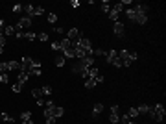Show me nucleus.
<instances>
[{
    "label": "nucleus",
    "instance_id": "nucleus-35",
    "mask_svg": "<svg viewBox=\"0 0 166 124\" xmlns=\"http://www.w3.org/2000/svg\"><path fill=\"white\" fill-rule=\"evenodd\" d=\"M42 13H44V8L35 6V13H33V17H39V15H42Z\"/></svg>",
    "mask_w": 166,
    "mask_h": 124
},
{
    "label": "nucleus",
    "instance_id": "nucleus-37",
    "mask_svg": "<svg viewBox=\"0 0 166 124\" xmlns=\"http://www.w3.org/2000/svg\"><path fill=\"white\" fill-rule=\"evenodd\" d=\"M0 82H2V83H8V82H9L8 74H0Z\"/></svg>",
    "mask_w": 166,
    "mask_h": 124
},
{
    "label": "nucleus",
    "instance_id": "nucleus-23",
    "mask_svg": "<svg viewBox=\"0 0 166 124\" xmlns=\"http://www.w3.org/2000/svg\"><path fill=\"white\" fill-rule=\"evenodd\" d=\"M32 120V113L30 111H22L20 113V122H30Z\"/></svg>",
    "mask_w": 166,
    "mask_h": 124
},
{
    "label": "nucleus",
    "instance_id": "nucleus-13",
    "mask_svg": "<svg viewBox=\"0 0 166 124\" xmlns=\"http://www.w3.org/2000/svg\"><path fill=\"white\" fill-rule=\"evenodd\" d=\"M113 30H114V34H116L118 37H124V34H126V26H124L120 20L114 22V28H113Z\"/></svg>",
    "mask_w": 166,
    "mask_h": 124
},
{
    "label": "nucleus",
    "instance_id": "nucleus-8",
    "mask_svg": "<svg viewBox=\"0 0 166 124\" xmlns=\"http://www.w3.org/2000/svg\"><path fill=\"white\" fill-rule=\"evenodd\" d=\"M66 39H68L70 43H72V44L76 46V44H78V41L81 39V32H80L78 28H70V30L66 32Z\"/></svg>",
    "mask_w": 166,
    "mask_h": 124
},
{
    "label": "nucleus",
    "instance_id": "nucleus-14",
    "mask_svg": "<svg viewBox=\"0 0 166 124\" xmlns=\"http://www.w3.org/2000/svg\"><path fill=\"white\" fill-rule=\"evenodd\" d=\"M6 63H8V70H9V72H13V70L19 72V70H20V63H19V61H6Z\"/></svg>",
    "mask_w": 166,
    "mask_h": 124
},
{
    "label": "nucleus",
    "instance_id": "nucleus-29",
    "mask_svg": "<svg viewBox=\"0 0 166 124\" xmlns=\"http://www.w3.org/2000/svg\"><path fill=\"white\" fill-rule=\"evenodd\" d=\"M0 117H2V120H6V122H15V119H13L9 113H6V111H4L2 115H0Z\"/></svg>",
    "mask_w": 166,
    "mask_h": 124
},
{
    "label": "nucleus",
    "instance_id": "nucleus-31",
    "mask_svg": "<svg viewBox=\"0 0 166 124\" xmlns=\"http://www.w3.org/2000/svg\"><path fill=\"white\" fill-rule=\"evenodd\" d=\"M22 87H24V85H20L19 82H15V83L11 85V89H13V93H20V91H22Z\"/></svg>",
    "mask_w": 166,
    "mask_h": 124
},
{
    "label": "nucleus",
    "instance_id": "nucleus-40",
    "mask_svg": "<svg viewBox=\"0 0 166 124\" xmlns=\"http://www.w3.org/2000/svg\"><path fill=\"white\" fill-rule=\"evenodd\" d=\"M54 32H56V34H63V28H61V26H54Z\"/></svg>",
    "mask_w": 166,
    "mask_h": 124
},
{
    "label": "nucleus",
    "instance_id": "nucleus-34",
    "mask_svg": "<svg viewBox=\"0 0 166 124\" xmlns=\"http://www.w3.org/2000/svg\"><path fill=\"white\" fill-rule=\"evenodd\" d=\"M20 11H24V6L15 4V6H13V13H20Z\"/></svg>",
    "mask_w": 166,
    "mask_h": 124
},
{
    "label": "nucleus",
    "instance_id": "nucleus-21",
    "mask_svg": "<svg viewBox=\"0 0 166 124\" xmlns=\"http://www.w3.org/2000/svg\"><path fill=\"white\" fill-rule=\"evenodd\" d=\"M15 32H17L15 26H11V24H6V28H4V37H6V35H13Z\"/></svg>",
    "mask_w": 166,
    "mask_h": 124
},
{
    "label": "nucleus",
    "instance_id": "nucleus-33",
    "mask_svg": "<svg viewBox=\"0 0 166 124\" xmlns=\"http://www.w3.org/2000/svg\"><path fill=\"white\" fill-rule=\"evenodd\" d=\"M37 39H39V41H48V34H46V32H41V34H37Z\"/></svg>",
    "mask_w": 166,
    "mask_h": 124
},
{
    "label": "nucleus",
    "instance_id": "nucleus-39",
    "mask_svg": "<svg viewBox=\"0 0 166 124\" xmlns=\"http://www.w3.org/2000/svg\"><path fill=\"white\" fill-rule=\"evenodd\" d=\"M70 6H74V8H80V0H72V2H70Z\"/></svg>",
    "mask_w": 166,
    "mask_h": 124
},
{
    "label": "nucleus",
    "instance_id": "nucleus-20",
    "mask_svg": "<svg viewBox=\"0 0 166 124\" xmlns=\"http://www.w3.org/2000/svg\"><path fill=\"white\" fill-rule=\"evenodd\" d=\"M133 9H135V11H138V13H144V15H148V6H146V4H137Z\"/></svg>",
    "mask_w": 166,
    "mask_h": 124
},
{
    "label": "nucleus",
    "instance_id": "nucleus-1",
    "mask_svg": "<svg viewBox=\"0 0 166 124\" xmlns=\"http://www.w3.org/2000/svg\"><path fill=\"white\" fill-rule=\"evenodd\" d=\"M20 70L26 72L28 76H41V63L32 58H22L20 59Z\"/></svg>",
    "mask_w": 166,
    "mask_h": 124
},
{
    "label": "nucleus",
    "instance_id": "nucleus-32",
    "mask_svg": "<svg viewBox=\"0 0 166 124\" xmlns=\"http://www.w3.org/2000/svg\"><path fill=\"white\" fill-rule=\"evenodd\" d=\"M105 52H107V50H103V48H98V50H92V56H102V58H103Z\"/></svg>",
    "mask_w": 166,
    "mask_h": 124
},
{
    "label": "nucleus",
    "instance_id": "nucleus-5",
    "mask_svg": "<svg viewBox=\"0 0 166 124\" xmlns=\"http://www.w3.org/2000/svg\"><path fill=\"white\" fill-rule=\"evenodd\" d=\"M137 54L135 52H129V50H120L118 52V59H120V63H122V67H129V65H133V61H137Z\"/></svg>",
    "mask_w": 166,
    "mask_h": 124
},
{
    "label": "nucleus",
    "instance_id": "nucleus-28",
    "mask_svg": "<svg viewBox=\"0 0 166 124\" xmlns=\"http://www.w3.org/2000/svg\"><path fill=\"white\" fill-rule=\"evenodd\" d=\"M102 9H103L105 13L111 11V2H109V0H103V2H102Z\"/></svg>",
    "mask_w": 166,
    "mask_h": 124
},
{
    "label": "nucleus",
    "instance_id": "nucleus-3",
    "mask_svg": "<svg viewBox=\"0 0 166 124\" xmlns=\"http://www.w3.org/2000/svg\"><path fill=\"white\" fill-rule=\"evenodd\" d=\"M90 67H94V58H92V56L83 58V59H78V63L72 67V70H74L76 74H81V76L85 78V74H87V70H89Z\"/></svg>",
    "mask_w": 166,
    "mask_h": 124
},
{
    "label": "nucleus",
    "instance_id": "nucleus-26",
    "mask_svg": "<svg viewBox=\"0 0 166 124\" xmlns=\"http://www.w3.org/2000/svg\"><path fill=\"white\" fill-rule=\"evenodd\" d=\"M41 91H42V94H44V96H50V94H52V87H50V85H42V87H41Z\"/></svg>",
    "mask_w": 166,
    "mask_h": 124
},
{
    "label": "nucleus",
    "instance_id": "nucleus-10",
    "mask_svg": "<svg viewBox=\"0 0 166 124\" xmlns=\"http://www.w3.org/2000/svg\"><path fill=\"white\" fill-rule=\"evenodd\" d=\"M102 82H103V76H102V74H98L96 78H87L85 80V87L87 89H94V87H96L98 83H102Z\"/></svg>",
    "mask_w": 166,
    "mask_h": 124
},
{
    "label": "nucleus",
    "instance_id": "nucleus-25",
    "mask_svg": "<svg viewBox=\"0 0 166 124\" xmlns=\"http://www.w3.org/2000/svg\"><path fill=\"white\" fill-rule=\"evenodd\" d=\"M4 48H6V37H4L2 32H0V54L4 52Z\"/></svg>",
    "mask_w": 166,
    "mask_h": 124
},
{
    "label": "nucleus",
    "instance_id": "nucleus-7",
    "mask_svg": "<svg viewBox=\"0 0 166 124\" xmlns=\"http://www.w3.org/2000/svg\"><path fill=\"white\" fill-rule=\"evenodd\" d=\"M103 58H105V61H107L109 65H114V67H118V69L122 67L120 59H118V50H107Z\"/></svg>",
    "mask_w": 166,
    "mask_h": 124
},
{
    "label": "nucleus",
    "instance_id": "nucleus-19",
    "mask_svg": "<svg viewBox=\"0 0 166 124\" xmlns=\"http://www.w3.org/2000/svg\"><path fill=\"white\" fill-rule=\"evenodd\" d=\"M137 111H138V115H148V111H150V106H148V104H140V106L137 108Z\"/></svg>",
    "mask_w": 166,
    "mask_h": 124
},
{
    "label": "nucleus",
    "instance_id": "nucleus-38",
    "mask_svg": "<svg viewBox=\"0 0 166 124\" xmlns=\"http://www.w3.org/2000/svg\"><path fill=\"white\" fill-rule=\"evenodd\" d=\"M4 28H6V20L0 19V32H2V34H4Z\"/></svg>",
    "mask_w": 166,
    "mask_h": 124
},
{
    "label": "nucleus",
    "instance_id": "nucleus-17",
    "mask_svg": "<svg viewBox=\"0 0 166 124\" xmlns=\"http://www.w3.org/2000/svg\"><path fill=\"white\" fill-rule=\"evenodd\" d=\"M126 117H127L129 120H135V119L138 117V111H137V108H131V109H127V113H126Z\"/></svg>",
    "mask_w": 166,
    "mask_h": 124
},
{
    "label": "nucleus",
    "instance_id": "nucleus-24",
    "mask_svg": "<svg viewBox=\"0 0 166 124\" xmlns=\"http://www.w3.org/2000/svg\"><path fill=\"white\" fill-rule=\"evenodd\" d=\"M24 11H26V13H28V17L32 19V17H33V13H35V6L28 4V6H24Z\"/></svg>",
    "mask_w": 166,
    "mask_h": 124
},
{
    "label": "nucleus",
    "instance_id": "nucleus-12",
    "mask_svg": "<svg viewBox=\"0 0 166 124\" xmlns=\"http://www.w3.org/2000/svg\"><path fill=\"white\" fill-rule=\"evenodd\" d=\"M109 120H111L113 124H118V120H120V111H118V106H113V108H111Z\"/></svg>",
    "mask_w": 166,
    "mask_h": 124
},
{
    "label": "nucleus",
    "instance_id": "nucleus-42",
    "mask_svg": "<svg viewBox=\"0 0 166 124\" xmlns=\"http://www.w3.org/2000/svg\"><path fill=\"white\" fill-rule=\"evenodd\" d=\"M8 124H15V122H8Z\"/></svg>",
    "mask_w": 166,
    "mask_h": 124
},
{
    "label": "nucleus",
    "instance_id": "nucleus-18",
    "mask_svg": "<svg viewBox=\"0 0 166 124\" xmlns=\"http://www.w3.org/2000/svg\"><path fill=\"white\" fill-rule=\"evenodd\" d=\"M102 111H103V106H102V104H96V106L92 108V119H96Z\"/></svg>",
    "mask_w": 166,
    "mask_h": 124
},
{
    "label": "nucleus",
    "instance_id": "nucleus-16",
    "mask_svg": "<svg viewBox=\"0 0 166 124\" xmlns=\"http://www.w3.org/2000/svg\"><path fill=\"white\" fill-rule=\"evenodd\" d=\"M52 113H54V117H56V119H59V117H63L65 109H63V108H57V106L54 104V106H52Z\"/></svg>",
    "mask_w": 166,
    "mask_h": 124
},
{
    "label": "nucleus",
    "instance_id": "nucleus-30",
    "mask_svg": "<svg viewBox=\"0 0 166 124\" xmlns=\"http://www.w3.org/2000/svg\"><path fill=\"white\" fill-rule=\"evenodd\" d=\"M48 22L56 26V22H57V15H56V13H48Z\"/></svg>",
    "mask_w": 166,
    "mask_h": 124
},
{
    "label": "nucleus",
    "instance_id": "nucleus-36",
    "mask_svg": "<svg viewBox=\"0 0 166 124\" xmlns=\"http://www.w3.org/2000/svg\"><path fill=\"white\" fill-rule=\"evenodd\" d=\"M52 48H54V50H59V52H61V44H59V41H54V43H52Z\"/></svg>",
    "mask_w": 166,
    "mask_h": 124
},
{
    "label": "nucleus",
    "instance_id": "nucleus-11",
    "mask_svg": "<svg viewBox=\"0 0 166 124\" xmlns=\"http://www.w3.org/2000/svg\"><path fill=\"white\" fill-rule=\"evenodd\" d=\"M120 11H122V4L118 2V4H114V6L111 8V11H109L107 15H109V19H111V20H114V22H116V20H118V13H120Z\"/></svg>",
    "mask_w": 166,
    "mask_h": 124
},
{
    "label": "nucleus",
    "instance_id": "nucleus-2",
    "mask_svg": "<svg viewBox=\"0 0 166 124\" xmlns=\"http://www.w3.org/2000/svg\"><path fill=\"white\" fill-rule=\"evenodd\" d=\"M89 56H92V43L87 37H81L76 44V59H83Z\"/></svg>",
    "mask_w": 166,
    "mask_h": 124
},
{
    "label": "nucleus",
    "instance_id": "nucleus-6",
    "mask_svg": "<svg viewBox=\"0 0 166 124\" xmlns=\"http://www.w3.org/2000/svg\"><path fill=\"white\" fill-rule=\"evenodd\" d=\"M126 15H127V19H129V20H133V22H137V24H146V22H148V15L138 13V11H135L133 8H131V9H127V11H126Z\"/></svg>",
    "mask_w": 166,
    "mask_h": 124
},
{
    "label": "nucleus",
    "instance_id": "nucleus-27",
    "mask_svg": "<svg viewBox=\"0 0 166 124\" xmlns=\"http://www.w3.org/2000/svg\"><path fill=\"white\" fill-rule=\"evenodd\" d=\"M65 59H66V58H65L63 54H59V56L56 58V65H57V67H63V65H65Z\"/></svg>",
    "mask_w": 166,
    "mask_h": 124
},
{
    "label": "nucleus",
    "instance_id": "nucleus-9",
    "mask_svg": "<svg viewBox=\"0 0 166 124\" xmlns=\"http://www.w3.org/2000/svg\"><path fill=\"white\" fill-rule=\"evenodd\" d=\"M15 28L20 30V32H22V30H26V32H28V30L32 28V19H30V17H22V19H19Z\"/></svg>",
    "mask_w": 166,
    "mask_h": 124
},
{
    "label": "nucleus",
    "instance_id": "nucleus-4",
    "mask_svg": "<svg viewBox=\"0 0 166 124\" xmlns=\"http://www.w3.org/2000/svg\"><path fill=\"white\" fill-rule=\"evenodd\" d=\"M164 115H166V109H164L162 104H155V106L150 108V111H148V117H151V119L157 120V122H162V120H164Z\"/></svg>",
    "mask_w": 166,
    "mask_h": 124
},
{
    "label": "nucleus",
    "instance_id": "nucleus-41",
    "mask_svg": "<svg viewBox=\"0 0 166 124\" xmlns=\"http://www.w3.org/2000/svg\"><path fill=\"white\" fill-rule=\"evenodd\" d=\"M118 124H135L133 120H129V122H118Z\"/></svg>",
    "mask_w": 166,
    "mask_h": 124
},
{
    "label": "nucleus",
    "instance_id": "nucleus-22",
    "mask_svg": "<svg viewBox=\"0 0 166 124\" xmlns=\"http://www.w3.org/2000/svg\"><path fill=\"white\" fill-rule=\"evenodd\" d=\"M32 96L35 98V100H41V98H44V94H42V91H41V87H37V89H33V91H32Z\"/></svg>",
    "mask_w": 166,
    "mask_h": 124
},
{
    "label": "nucleus",
    "instance_id": "nucleus-15",
    "mask_svg": "<svg viewBox=\"0 0 166 124\" xmlns=\"http://www.w3.org/2000/svg\"><path fill=\"white\" fill-rule=\"evenodd\" d=\"M28 78H30V76H28L26 72H22V70H19V76H17V82H19L20 85H24V83L28 82Z\"/></svg>",
    "mask_w": 166,
    "mask_h": 124
}]
</instances>
